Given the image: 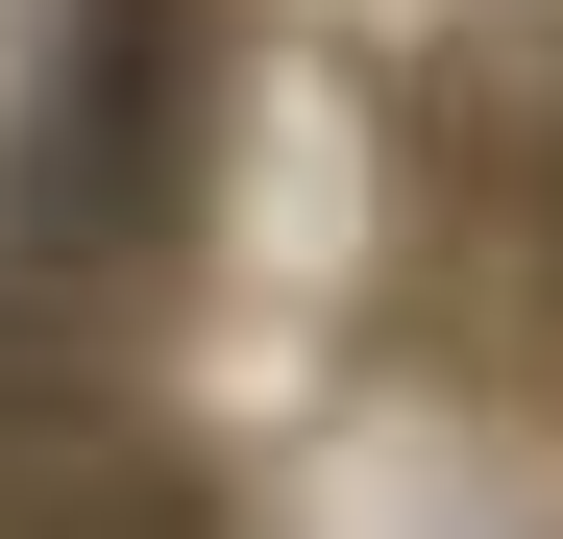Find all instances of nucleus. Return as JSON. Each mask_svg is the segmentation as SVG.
Returning <instances> with one entry per match:
<instances>
[{
  "instance_id": "1",
  "label": "nucleus",
  "mask_w": 563,
  "mask_h": 539,
  "mask_svg": "<svg viewBox=\"0 0 563 539\" xmlns=\"http://www.w3.org/2000/svg\"><path fill=\"white\" fill-rule=\"evenodd\" d=\"M0 539H221V491H197V441L147 393L0 343Z\"/></svg>"
},
{
  "instance_id": "2",
  "label": "nucleus",
  "mask_w": 563,
  "mask_h": 539,
  "mask_svg": "<svg viewBox=\"0 0 563 539\" xmlns=\"http://www.w3.org/2000/svg\"><path fill=\"white\" fill-rule=\"evenodd\" d=\"M172 99H197V25L172 0H99V50L49 99V245H147L172 221Z\"/></svg>"
},
{
  "instance_id": "3",
  "label": "nucleus",
  "mask_w": 563,
  "mask_h": 539,
  "mask_svg": "<svg viewBox=\"0 0 563 539\" xmlns=\"http://www.w3.org/2000/svg\"><path fill=\"white\" fill-rule=\"evenodd\" d=\"M539 221H563V99H539Z\"/></svg>"
}]
</instances>
